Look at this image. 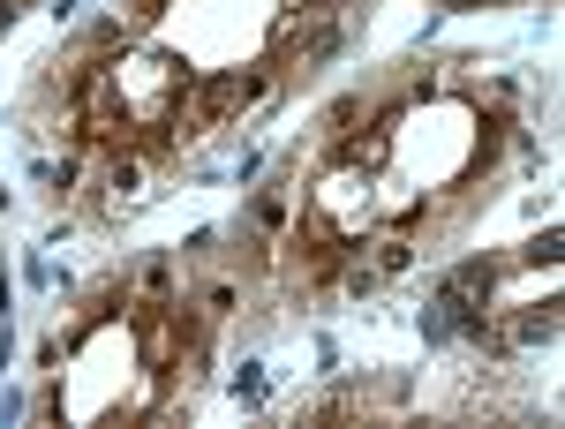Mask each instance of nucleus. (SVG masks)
<instances>
[{
  "label": "nucleus",
  "instance_id": "1",
  "mask_svg": "<svg viewBox=\"0 0 565 429\" xmlns=\"http://www.w3.org/2000/svg\"><path fill=\"white\" fill-rule=\"evenodd\" d=\"M513 143V106L482 76H399L317 143L287 196L279 264L302 287H377L476 196Z\"/></svg>",
  "mask_w": 565,
  "mask_h": 429
},
{
  "label": "nucleus",
  "instance_id": "2",
  "mask_svg": "<svg viewBox=\"0 0 565 429\" xmlns=\"http://www.w3.org/2000/svg\"><path fill=\"white\" fill-rule=\"evenodd\" d=\"M332 31L340 0H114L68 61V121L106 159H167L257 106Z\"/></svg>",
  "mask_w": 565,
  "mask_h": 429
},
{
  "label": "nucleus",
  "instance_id": "3",
  "mask_svg": "<svg viewBox=\"0 0 565 429\" xmlns=\"http://www.w3.org/2000/svg\"><path fill=\"white\" fill-rule=\"evenodd\" d=\"M204 324H212V309L181 271H167V264L136 271L61 346L45 407L61 422H136V415L174 407L196 354H204Z\"/></svg>",
  "mask_w": 565,
  "mask_h": 429
},
{
  "label": "nucleus",
  "instance_id": "4",
  "mask_svg": "<svg viewBox=\"0 0 565 429\" xmlns=\"http://www.w3.org/2000/svg\"><path fill=\"white\" fill-rule=\"evenodd\" d=\"M452 332L476 346H535L558 332V234H535L490 264H468L445 294Z\"/></svg>",
  "mask_w": 565,
  "mask_h": 429
},
{
  "label": "nucleus",
  "instance_id": "5",
  "mask_svg": "<svg viewBox=\"0 0 565 429\" xmlns=\"http://www.w3.org/2000/svg\"><path fill=\"white\" fill-rule=\"evenodd\" d=\"M437 8H521V0H437Z\"/></svg>",
  "mask_w": 565,
  "mask_h": 429
},
{
  "label": "nucleus",
  "instance_id": "6",
  "mask_svg": "<svg viewBox=\"0 0 565 429\" xmlns=\"http://www.w3.org/2000/svg\"><path fill=\"white\" fill-rule=\"evenodd\" d=\"M8 8H15V0H0V15H8Z\"/></svg>",
  "mask_w": 565,
  "mask_h": 429
}]
</instances>
